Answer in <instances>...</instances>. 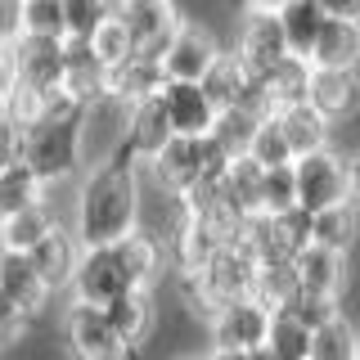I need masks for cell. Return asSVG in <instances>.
<instances>
[{"label": "cell", "instance_id": "cell-1", "mask_svg": "<svg viewBox=\"0 0 360 360\" xmlns=\"http://www.w3.org/2000/svg\"><path fill=\"white\" fill-rule=\"evenodd\" d=\"M140 162L112 153L82 176L72 202V239L82 248H108L140 230Z\"/></svg>", "mask_w": 360, "mask_h": 360}, {"label": "cell", "instance_id": "cell-2", "mask_svg": "<svg viewBox=\"0 0 360 360\" xmlns=\"http://www.w3.org/2000/svg\"><path fill=\"white\" fill-rule=\"evenodd\" d=\"M162 270V243L149 230H135L122 243L108 248H82V262L72 275V302H90V307H108L112 297L131 288H149Z\"/></svg>", "mask_w": 360, "mask_h": 360}, {"label": "cell", "instance_id": "cell-3", "mask_svg": "<svg viewBox=\"0 0 360 360\" xmlns=\"http://www.w3.org/2000/svg\"><path fill=\"white\" fill-rule=\"evenodd\" d=\"M82 122H86V104H77L72 95L54 90V95L45 99L41 117L18 131V162L27 167L41 185L77 176L82 172V158H86Z\"/></svg>", "mask_w": 360, "mask_h": 360}, {"label": "cell", "instance_id": "cell-4", "mask_svg": "<svg viewBox=\"0 0 360 360\" xmlns=\"http://www.w3.org/2000/svg\"><path fill=\"white\" fill-rule=\"evenodd\" d=\"M144 167H149L153 185L162 189L167 198H185V194H194L198 185H217L225 176V167H230V153H225L212 135H202V140H180V135H172L167 149L158 158H149Z\"/></svg>", "mask_w": 360, "mask_h": 360}, {"label": "cell", "instance_id": "cell-5", "mask_svg": "<svg viewBox=\"0 0 360 360\" xmlns=\"http://www.w3.org/2000/svg\"><path fill=\"white\" fill-rule=\"evenodd\" d=\"M292 180H297V207L307 212V217L352 202V162L333 149L297 158V162H292Z\"/></svg>", "mask_w": 360, "mask_h": 360}, {"label": "cell", "instance_id": "cell-6", "mask_svg": "<svg viewBox=\"0 0 360 360\" xmlns=\"http://www.w3.org/2000/svg\"><path fill=\"white\" fill-rule=\"evenodd\" d=\"M112 18L122 22L131 50L149 54V59H158V63H162V54H167V45H172L176 27L185 22L180 9H176V0H117Z\"/></svg>", "mask_w": 360, "mask_h": 360}, {"label": "cell", "instance_id": "cell-7", "mask_svg": "<svg viewBox=\"0 0 360 360\" xmlns=\"http://www.w3.org/2000/svg\"><path fill=\"white\" fill-rule=\"evenodd\" d=\"M63 347L72 360H127V347L117 342L104 307H90V302H68Z\"/></svg>", "mask_w": 360, "mask_h": 360}, {"label": "cell", "instance_id": "cell-8", "mask_svg": "<svg viewBox=\"0 0 360 360\" xmlns=\"http://www.w3.org/2000/svg\"><path fill=\"white\" fill-rule=\"evenodd\" d=\"M212 329V352H262L266 333H270V311L257 297H239V302H225V307L207 320Z\"/></svg>", "mask_w": 360, "mask_h": 360}, {"label": "cell", "instance_id": "cell-9", "mask_svg": "<svg viewBox=\"0 0 360 360\" xmlns=\"http://www.w3.org/2000/svg\"><path fill=\"white\" fill-rule=\"evenodd\" d=\"M9 68H14V90L50 99L63 82V41L22 37L14 50H9Z\"/></svg>", "mask_w": 360, "mask_h": 360}, {"label": "cell", "instance_id": "cell-10", "mask_svg": "<svg viewBox=\"0 0 360 360\" xmlns=\"http://www.w3.org/2000/svg\"><path fill=\"white\" fill-rule=\"evenodd\" d=\"M221 54L225 50H221V41L212 37V27L185 18L176 27L172 45H167V54H162V77H167V82H202L207 68L217 63Z\"/></svg>", "mask_w": 360, "mask_h": 360}, {"label": "cell", "instance_id": "cell-11", "mask_svg": "<svg viewBox=\"0 0 360 360\" xmlns=\"http://www.w3.org/2000/svg\"><path fill=\"white\" fill-rule=\"evenodd\" d=\"M158 104L167 112L172 135H180V140H202V135H212V127H217V108H212V99L202 95L198 82H162Z\"/></svg>", "mask_w": 360, "mask_h": 360}, {"label": "cell", "instance_id": "cell-12", "mask_svg": "<svg viewBox=\"0 0 360 360\" xmlns=\"http://www.w3.org/2000/svg\"><path fill=\"white\" fill-rule=\"evenodd\" d=\"M230 54L243 63L248 77H266L275 63L288 59V45H284V32H279V18L275 14H243L239 18V41H234Z\"/></svg>", "mask_w": 360, "mask_h": 360}, {"label": "cell", "instance_id": "cell-13", "mask_svg": "<svg viewBox=\"0 0 360 360\" xmlns=\"http://www.w3.org/2000/svg\"><path fill=\"white\" fill-rule=\"evenodd\" d=\"M307 104L329 127L352 122L360 112V68H311V95Z\"/></svg>", "mask_w": 360, "mask_h": 360}, {"label": "cell", "instance_id": "cell-14", "mask_svg": "<svg viewBox=\"0 0 360 360\" xmlns=\"http://www.w3.org/2000/svg\"><path fill=\"white\" fill-rule=\"evenodd\" d=\"M167 140H172V127H167V112L158 104V95L122 108V149L117 153H127L131 162H149V158L167 149Z\"/></svg>", "mask_w": 360, "mask_h": 360}, {"label": "cell", "instance_id": "cell-15", "mask_svg": "<svg viewBox=\"0 0 360 360\" xmlns=\"http://www.w3.org/2000/svg\"><path fill=\"white\" fill-rule=\"evenodd\" d=\"M0 292H5L9 307L27 324L50 307V288H45V279L37 275V266H32L27 252H0Z\"/></svg>", "mask_w": 360, "mask_h": 360}, {"label": "cell", "instance_id": "cell-16", "mask_svg": "<svg viewBox=\"0 0 360 360\" xmlns=\"http://www.w3.org/2000/svg\"><path fill=\"white\" fill-rule=\"evenodd\" d=\"M63 95H72L77 104H99L108 99V68L99 63V54L90 50V41H63Z\"/></svg>", "mask_w": 360, "mask_h": 360}, {"label": "cell", "instance_id": "cell-17", "mask_svg": "<svg viewBox=\"0 0 360 360\" xmlns=\"http://www.w3.org/2000/svg\"><path fill=\"white\" fill-rule=\"evenodd\" d=\"M104 315H108L112 333H117V342L127 347V356L140 352V347H149V338L158 329V307H153L149 288H131V292H122V297H112L104 307Z\"/></svg>", "mask_w": 360, "mask_h": 360}, {"label": "cell", "instance_id": "cell-18", "mask_svg": "<svg viewBox=\"0 0 360 360\" xmlns=\"http://www.w3.org/2000/svg\"><path fill=\"white\" fill-rule=\"evenodd\" d=\"M292 270H297V288H302V297H329V302H342L347 257L329 252V248L307 243L297 257H292Z\"/></svg>", "mask_w": 360, "mask_h": 360}, {"label": "cell", "instance_id": "cell-19", "mask_svg": "<svg viewBox=\"0 0 360 360\" xmlns=\"http://www.w3.org/2000/svg\"><path fill=\"white\" fill-rule=\"evenodd\" d=\"M162 63L149 59V54H131L117 68H108V99L112 104H140V99H153L162 90Z\"/></svg>", "mask_w": 360, "mask_h": 360}, {"label": "cell", "instance_id": "cell-20", "mask_svg": "<svg viewBox=\"0 0 360 360\" xmlns=\"http://www.w3.org/2000/svg\"><path fill=\"white\" fill-rule=\"evenodd\" d=\"M275 18H279V32H284L288 54L311 63L315 41H320L324 22H329V18H324V9H320V0H284V5L275 9Z\"/></svg>", "mask_w": 360, "mask_h": 360}, {"label": "cell", "instance_id": "cell-21", "mask_svg": "<svg viewBox=\"0 0 360 360\" xmlns=\"http://www.w3.org/2000/svg\"><path fill=\"white\" fill-rule=\"evenodd\" d=\"M32 266H37V275L45 279V288L50 292H59L72 284V275H77V262H82V243L72 239V230H54L50 239H41L37 248H32Z\"/></svg>", "mask_w": 360, "mask_h": 360}, {"label": "cell", "instance_id": "cell-22", "mask_svg": "<svg viewBox=\"0 0 360 360\" xmlns=\"http://www.w3.org/2000/svg\"><path fill=\"white\" fill-rule=\"evenodd\" d=\"M217 194L239 221L257 217V212H262V167H257L252 158H230L225 176L217 180Z\"/></svg>", "mask_w": 360, "mask_h": 360}, {"label": "cell", "instance_id": "cell-23", "mask_svg": "<svg viewBox=\"0 0 360 360\" xmlns=\"http://www.w3.org/2000/svg\"><path fill=\"white\" fill-rule=\"evenodd\" d=\"M59 230V217L50 212V202H32V207L14 212V217L0 221V252H32L41 239H50V234Z\"/></svg>", "mask_w": 360, "mask_h": 360}, {"label": "cell", "instance_id": "cell-24", "mask_svg": "<svg viewBox=\"0 0 360 360\" xmlns=\"http://www.w3.org/2000/svg\"><path fill=\"white\" fill-rule=\"evenodd\" d=\"M266 90V104H270V117L275 112H284L292 104H307V95H311V63L307 59H288L284 63H275L266 77H257Z\"/></svg>", "mask_w": 360, "mask_h": 360}, {"label": "cell", "instance_id": "cell-25", "mask_svg": "<svg viewBox=\"0 0 360 360\" xmlns=\"http://www.w3.org/2000/svg\"><path fill=\"white\" fill-rule=\"evenodd\" d=\"M275 122H279V131H284V140H288V149H292V162H297V158H307V153L329 149L333 127L311 104H292L284 112H275Z\"/></svg>", "mask_w": 360, "mask_h": 360}, {"label": "cell", "instance_id": "cell-26", "mask_svg": "<svg viewBox=\"0 0 360 360\" xmlns=\"http://www.w3.org/2000/svg\"><path fill=\"white\" fill-rule=\"evenodd\" d=\"M360 239V207L356 202H342V207L329 212H315L311 217V243L315 248H329V252L347 257Z\"/></svg>", "mask_w": 360, "mask_h": 360}, {"label": "cell", "instance_id": "cell-27", "mask_svg": "<svg viewBox=\"0 0 360 360\" xmlns=\"http://www.w3.org/2000/svg\"><path fill=\"white\" fill-rule=\"evenodd\" d=\"M311 68H360V22H342V18L324 22Z\"/></svg>", "mask_w": 360, "mask_h": 360}, {"label": "cell", "instance_id": "cell-28", "mask_svg": "<svg viewBox=\"0 0 360 360\" xmlns=\"http://www.w3.org/2000/svg\"><path fill=\"white\" fill-rule=\"evenodd\" d=\"M252 297L262 302L270 315H275V311H288L292 302L302 297L292 262H262V266H257V275H252Z\"/></svg>", "mask_w": 360, "mask_h": 360}, {"label": "cell", "instance_id": "cell-29", "mask_svg": "<svg viewBox=\"0 0 360 360\" xmlns=\"http://www.w3.org/2000/svg\"><path fill=\"white\" fill-rule=\"evenodd\" d=\"M356 352H360V329L347 320V311L311 333V360H356Z\"/></svg>", "mask_w": 360, "mask_h": 360}, {"label": "cell", "instance_id": "cell-30", "mask_svg": "<svg viewBox=\"0 0 360 360\" xmlns=\"http://www.w3.org/2000/svg\"><path fill=\"white\" fill-rule=\"evenodd\" d=\"M266 352L279 360H311V329L292 311H275L266 333Z\"/></svg>", "mask_w": 360, "mask_h": 360}, {"label": "cell", "instance_id": "cell-31", "mask_svg": "<svg viewBox=\"0 0 360 360\" xmlns=\"http://www.w3.org/2000/svg\"><path fill=\"white\" fill-rule=\"evenodd\" d=\"M41 198H45V185L18 162V158L9 167H0V221L22 212V207H32V202H41Z\"/></svg>", "mask_w": 360, "mask_h": 360}, {"label": "cell", "instance_id": "cell-32", "mask_svg": "<svg viewBox=\"0 0 360 360\" xmlns=\"http://www.w3.org/2000/svg\"><path fill=\"white\" fill-rule=\"evenodd\" d=\"M262 122H266V117H257V112H248V108H225V112H217L212 140H217V144H221V149L230 153V158H243Z\"/></svg>", "mask_w": 360, "mask_h": 360}, {"label": "cell", "instance_id": "cell-33", "mask_svg": "<svg viewBox=\"0 0 360 360\" xmlns=\"http://www.w3.org/2000/svg\"><path fill=\"white\" fill-rule=\"evenodd\" d=\"M117 0H63V27L68 41H90L112 18Z\"/></svg>", "mask_w": 360, "mask_h": 360}, {"label": "cell", "instance_id": "cell-34", "mask_svg": "<svg viewBox=\"0 0 360 360\" xmlns=\"http://www.w3.org/2000/svg\"><path fill=\"white\" fill-rule=\"evenodd\" d=\"M22 37L68 41V27H63V0H22Z\"/></svg>", "mask_w": 360, "mask_h": 360}, {"label": "cell", "instance_id": "cell-35", "mask_svg": "<svg viewBox=\"0 0 360 360\" xmlns=\"http://www.w3.org/2000/svg\"><path fill=\"white\" fill-rule=\"evenodd\" d=\"M243 158H252L262 172H270V167H292V149H288V140H284V131H279L275 117H266L262 127H257V135H252V144H248Z\"/></svg>", "mask_w": 360, "mask_h": 360}, {"label": "cell", "instance_id": "cell-36", "mask_svg": "<svg viewBox=\"0 0 360 360\" xmlns=\"http://www.w3.org/2000/svg\"><path fill=\"white\" fill-rule=\"evenodd\" d=\"M292 207H297L292 167H270V172H262V217H284Z\"/></svg>", "mask_w": 360, "mask_h": 360}, {"label": "cell", "instance_id": "cell-37", "mask_svg": "<svg viewBox=\"0 0 360 360\" xmlns=\"http://www.w3.org/2000/svg\"><path fill=\"white\" fill-rule=\"evenodd\" d=\"M90 50H95L99 54V63H104V68H117L122 59H131V41H127V32H122V22L117 18H108L104 22V27H99L95 32V37H90Z\"/></svg>", "mask_w": 360, "mask_h": 360}, {"label": "cell", "instance_id": "cell-38", "mask_svg": "<svg viewBox=\"0 0 360 360\" xmlns=\"http://www.w3.org/2000/svg\"><path fill=\"white\" fill-rule=\"evenodd\" d=\"M22 41V0H0V50Z\"/></svg>", "mask_w": 360, "mask_h": 360}, {"label": "cell", "instance_id": "cell-39", "mask_svg": "<svg viewBox=\"0 0 360 360\" xmlns=\"http://www.w3.org/2000/svg\"><path fill=\"white\" fill-rule=\"evenodd\" d=\"M22 333H27V320H22L14 307H9V297L0 292V352H5V347H14Z\"/></svg>", "mask_w": 360, "mask_h": 360}, {"label": "cell", "instance_id": "cell-40", "mask_svg": "<svg viewBox=\"0 0 360 360\" xmlns=\"http://www.w3.org/2000/svg\"><path fill=\"white\" fill-rule=\"evenodd\" d=\"M18 158V127L0 112V167H9Z\"/></svg>", "mask_w": 360, "mask_h": 360}, {"label": "cell", "instance_id": "cell-41", "mask_svg": "<svg viewBox=\"0 0 360 360\" xmlns=\"http://www.w3.org/2000/svg\"><path fill=\"white\" fill-rule=\"evenodd\" d=\"M324 18H342V22H360V0H320Z\"/></svg>", "mask_w": 360, "mask_h": 360}, {"label": "cell", "instance_id": "cell-42", "mask_svg": "<svg viewBox=\"0 0 360 360\" xmlns=\"http://www.w3.org/2000/svg\"><path fill=\"white\" fill-rule=\"evenodd\" d=\"M230 5L239 9V14H275L284 0H230Z\"/></svg>", "mask_w": 360, "mask_h": 360}, {"label": "cell", "instance_id": "cell-43", "mask_svg": "<svg viewBox=\"0 0 360 360\" xmlns=\"http://www.w3.org/2000/svg\"><path fill=\"white\" fill-rule=\"evenodd\" d=\"M9 86H14V68H9V50H0V108L9 99Z\"/></svg>", "mask_w": 360, "mask_h": 360}, {"label": "cell", "instance_id": "cell-44", "mask_svg": "<svg viewBox=\"0 0 360 360\" xmlns=\"http://www.w3.org/2000/svg\"><path fill=\"white\" fill-rule=\"evenodd\" d=\"M352 202H356V207H360V158H356V162H352Z\"/></svg>", "mask_w": 360, "mask_h": 360}, {"label": "cell", "instance_id": "cell-45", "mask_svg": "<svg viewBox=\"0 0 360 360\" xmlns=\"http://www.w3.org/2000/svg\"><path fill=\"white\" fill-rule=\"evenodd\" d=\"M207 360H252V356H243V352H207Z\"/></svg>", "mask_w": 360, "mask_h": 360}, {"label": "cell", "instance_id": "cell-46", "mask_svg": "<svg viewBox=\"0 0 360 360\" xmlns=\"http://www.w3.org/2000/svg\"><path fill=\"white\" fill-rule=\"evenodd\" d=\"M252 360H279V356H270L266 347H262V352H252Z\"/></svg>", "mask_w": 360, "mask_h": 360}, {"label": "cell", "instance_id": "cell-47", "mask_svg": "<svg viewBox=\"0 0 360 360\" xmlns=\"http://www.w3.org/2000/svg\"><path fill=\"white\" fill-rule=\"evenodd\" d=\"M189 360H207V356H189Z\"/></svg>", "mask_w": 360, "mask_h": 360}, {"label": "cell", "instance_id": "cell-48", "mask_svg": "<svg viewBox=\"0 0 360 360\" xmlns=\"http://www.w3.org/2000/svg\"><path fill=\"white\" fill-rule=\"evenodd\" d=\"M356 360H360V352H356Z\"/></svg>", "mask_w": 360, "mask_h": 360}]
</instances>
